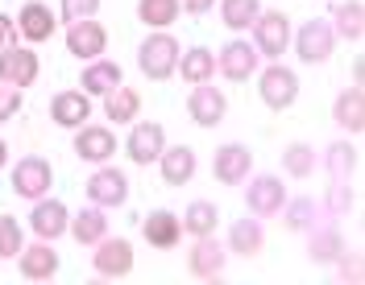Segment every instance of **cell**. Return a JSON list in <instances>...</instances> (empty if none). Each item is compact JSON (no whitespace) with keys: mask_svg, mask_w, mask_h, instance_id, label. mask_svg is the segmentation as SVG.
<instances>
[{"mask_svg":"<svg viewBox=\"0 0 365 285\" xmlns=\"http://www.w3.org/2000/svg\"><path fill=\"white\" fill-rule=\"evenodd\" d=\"M253 29V45H257V54L262 58H270V63H278L282 54H287V45H291V17L287 13H257V21L250 25Z\"/></svg>","mask_w":365,"mask_h":285,"instance_id":"obj_1","label":"cell"},{"mask_svg":"<svg viewBox=\"0 0 365 285\" xmlns=\"http://www.w3.org/2000/svg\"><path fill=\"white\" fill-rule=\"evenodd\" d=\"M179 54L182 50L170 33H150L141 42V50H137V66H141L145 79H170L175 66H179Z\"/></svg>","mask_w":365,"mask_h":285,"instance_id":"obj_2","label":"cell"},{"mask_svg":"<svg viewBox=\"0 0 365 285\" xmlns=\"http://www.w3.org/2000/svg\"><path fill=\"white\" fill-rule=\"evenodd\" d=\"M257 91H262V104H266V108L287 112L299 100V75L291 70V66L270 63L266 70H262V79H257Z\"/></svg>","mask_w":365,"mask_h":285,"instance_id":"obj_3","label":"cell"},{"mask_svg":"<svg viewBox=\"0 0 365 285\" xmlns=\"http://www.w3.org/2000/svg\"><path fill=\"white\" fill-rule=\"evenodd\" d=\"M212 174H216V182H225V186H241L253 174V149L241 145V141L220 145L216 157H212Z\"/></svg>","mask_w":365,"mask_h":285,"instance_id":"obj_4","label":"cell"},{"mask_svg":"<svg viewBox=\"0 0 365 285\" xmlns=\"http://www.w3.org/2000/svg\"><path fill=\"white\" fill-rule=\"evenodd\" d=\"M257 63H262V54H257V45L245 42V38H232V42L216 54V70L232 79V83H245L250 75H257Z\"/></svg>","mask_w":365,"mask_h":285,"instance_id":"obj_5","label":"cell"},{"mask_svg":"<svg viewBox=\"0 0 365 285\" xmlns=\"http://www.w3.org/2000/svg\"><path fill=\"white\" fill-rule=\"evenodd\" d=\"M250 182V190H245V203H250V215L257 220H270L282 211V203H287V186H282V178L274 174H257V178H245Z\"/></svg>","mask_w":365,"mask_h":285,"instance_id":"obj_6","label":"cell"},{"mask_svg":"<svg viewBox=\"0 0 365 285\" xmlns=\"http://www.w3.org/2000/svg\"><path fill=\"white\" fill-rule=\"evenodd\" d=\"M38 70H42V63H38V54L29 50V45H4L0 50V83H9V87H29L34 79H38Z\"/></svg>","mask_w":365,"mask_h":285,"instance_id":"obj_7","label":"cell"},{"mask_svg":"<svg viewBox=\"0 0 365 285\" xmlns=\"http://www.w3.org/2000/svg\"><path fill=\"white\" fill-rule=\"evenodd\" d=\"M332 45H336V33L328 21H303V29L295 33V50H299V63L316 66L332 58Z\"/></svg>","mask_w":365,"mask_h":285,"instance_id":"obj_8","label":"cell"},{"mask_svg":"<svg viewBox=\"0 0 365 285\" xmlns=\"http://www.w3.org/2000/svg\"><path fill=\"white\" fill-rule=\"evenodd\" d=\"M67 50L75 54V58L91 63V58H100V54L108 50V29L96 21V17L71 21V25H67Z\"/></svg>","mask_w":365,"mask_h":285,"instance_id":"obj_9","label":"cell"},{"mask_svg":"<svg viewBox=\"0 0 365 285\" xmlns=\"http://www.w3.org/2000/svg\"><path fill=\"white\" fill-rule=\"evenodd\" d=\"M50 182H54V170H50V161L38 157V154L21 157L17 170H13V190H17L21 198H34V203L50 190Z\"/></svg>","mask_w":365,"mask_h":285,"instance_id":"obj_10","label":"cell"},{"mask_svg":"<svg viewBox=\"0 0 365 285\" xmlns=\"http://www.w3.org/2000/svg\"><path fill=\"white\" fill-rule=\"evenodd\" d=\"M91 264H96V273L100 277H129L133 273V244L120 240V236H104V240L96 244V252H91Z\"/></svg>","mask_w":365,"mask_h":285,"instance_id":"obj_11","label":"cell"},{"mask_svg":"<svg viewBox=\"0 0 365 285\" xmlns=\"http://www.w3.org/2000/svg\"><path fill=\"white\" fill-rule=\"evenodd\" d=\"M225 244L216 240V232L212 236H195V248L187 252V269H191V277H200V281H212V277H220L225 273Z\"/></svg>","mask_w":365,"mask_h":285,"instance_id":"obj_12","label":"cell"},{"mask_svg":"<svg viewBox=\"0 0 365 285\" xmlns=\"http://www.w3.org/2000/svg\"><path fill=\"white\" fill-rule=\"evenodd\" d=\"M113 154H116L113 129H104V124H79V129H75V157H79V161L104 166Z\"/></svg>","mask_w":365,"mask_h":285,"instance_id":"obj_13","label":"cell"},{"mask_svg":"<svg viewBox=\"0 0 365 285\" xmlns=\"http://www.w3.org/2000/svg\"><path fill=\"white\" fill-rule=\"evenodd\" d=\"M187 112H191V120H195L200 129H216V124L225 120V112H228V100H225V91L220 87L195 83L191 100H187Z\"/></svg>","mask_w":365,"mask_h":285,"instance_id":"obj_14","label":"cell"},{"mask_svg":"<svg viewBox=\"0 0 365 285\" xmlns=\"http://www.w3.org/2000/svg\"><path fill=\"white\" fill-rule=\"evenodd\" d=\"M162 149H166V129H162V124H154V120H141V124H133L129 141H125V154L133 157L137 166L158 161Z\"/></svg>","mask_w":365,"mask_h":285,"instance_id":"obj_15","label":"cell"},{"mask_svg":"<svg viewBox=\"0 0 365 285\" xmlns=\"http://www.w3.org/2000/svg\"><path fill=\"white\" fill-rule=\"evenodd\" d=\"M29 227H34V236H38V240H58V236H63V232H67L71 227V215H67V207H63V203H58V198H38V203H34V215H29Z\"/></svg>","mask_w":365,"mask_h":285,"instance_id":"obj_16","label":"cell"},{"mask_svg":"<svg viewBox=\"0 0 365 285\" xmlns=\"http://www.w3.org/2000/svg\"><path fill=\"white\" fill-rule=\"evenodd\" d=\"M88 198L96 207H120L129 198V178L120 174V170H113V166H100L88 178Z\"/></svg>","mask_w":365,"mask_h":285,"instance_id":"obj_17","label":"cell"},{"mask_svg":"<svg viewBox=\"0 0 365 285\" xmlns=\"http://www.w3.org/2000/svg\"><path fill=\"white\" fill-rule=\"evenodd\" d=\"M50 120L58 129H79L91 120V95L88 91H58L50 100Z\"/></svg>","mask_w":365,"mask_h":285,"instance_id":"obj_18","label":"cell"},{"mask_svg":"<svg viewBox=\"0 0 365 285\" xmlns=\"http://www.w3.org/2000/svg\"><path fill=\"white\" fill-rule=\"evenodd\" d=\"M17 261H21L25 281H50V277L58 273V252H54L50 240H38V244H29V248H21Z\"/></svg>","mask_w":365,"mask_h":285,"instance_id":"obj_19","label":"cell"},{"mask_svg":"<svg viewBox=\"0 0 365 285\" xmlns=\"http://www.w3.org/2000/svg\"><path fill=\"white\" fill-rule=\"evenodd\" d=\"M278 215L287 220V227H291V232H303V236H307L312 227H319V223L332 220V215H328V207H324V203H316V198H287Z\"/></svg>","mask_w":365,"mask_h":285,"instance_id":"obj_20","label":"cell"},{"mask_svg":"<svg viewBox=\"0 0 365 285\" xmlns=\"http://www.w3.org/2000/svg\"><path fill=\"white\" fill-rule=\"evenodd\" d=\"M158 170H162V182H166V186H187V182L195 178V149H191V145L162 149Z\"/></svg>","mask_w":365,"mask_h":285,"instance_id":"obj_21","label":"cell"},{"mask_svg":"<svg viewBox=\"0 0 365 285\" xmlns=\"http://www.w3.org/2000/svg\"><path fill=\"white\" fill-rule=\"evenodd\" d=\"M344 252V236L332 227V223H319V227H312L307 232V257L316 264H336Z\"/></svg>","mask_w":365,"mask_h":285,"instance_id":"obj_22","label":"cell"},{"mask_svg":"<svg viewBox=\"0 0 365 285\" xmlns=\"http://www.w3.org/2000/svg\"><path fill=\"white\" fill-rule=\"evenodd\" d=\"M54 13H50V4H42V0H29L21 9V17H17V29H21L25 42H46L50 33H54Z\"/></svg>","mask_w":365,"mask_h":285,"instance_id":"obj_23","label":"cell"},{"mask_svg":"<svg viewBox=\"0 0 365 285\" xmlns=\"http://www.w3.org/2000/svg\"><path fill=\"white\" fill-rule=\"evenodd\" d=\"M332 120H336L344 132H361L365 129V91L357 87V83L336 95V104H332Z\"/></svg>","mask_w":365,"mask_h":285,"instance_id":"obj_24","label":"cell"},{"mask_svg":"<svg viewBox=\"0 0 365 285\" xmlns=\"http://www.w3.org/2000/svg\"><path fill=\"white\" fill-rule=\"evenodd\" d=\"M141 232H145V240L154 248H175L182 240V223L175 211H150L145 223H141Z\"/></svg>","mask_w":365,"mask_h":285,"instance_id":"obj_25","label":"cell"},{"mask_svg":"<svg viewBox=\"0 0 365 285\" xmlns=\"http://www.w3.org/2000/svg\"><path fill=\"white\" fill-rule=\"evenodd\" d=\"M266 248V232H262V220H237L232 232H228V252L237 257H257Z\"/></svg>","mask_w":365,"mask_h":285,"instance_id":"obj_26","label":"cell"},{"mask_svg":"<svg viewBox=\"0 0 365 285\" xmlns=\"http://www.w3.org/2000/svg\"><path fill=\"white\" fill-rule=\"evenodd\" d=\"M116 83H125V79H120V66L104 63V58H91V63L83 66V79H79V87L88 91V95H108Z\"/></svg>","mask_w":365,"mask_h":285,"instance_id":"obj_27","label":"cell"},{"mask_svg":"<svg viewBox=\"0 0 365 285\" xmlns=\"http://www.w3.org/2000/svg\"><path fill=\"white\" fill-rule=\"evenodd\" d=\"M67 232H71V236H75L79 244H100L104 236H108V220H104V207H96V203H91V207H83V211H79V215L71 220Z\"/></svg>","mask_w":365,"mask_h":285,"instance_id":"obj_28","label":"cell"},{"mask_svg":"<svg viewBox=\"0 0 365 285\" xmlns=\"http://www.w3.org/2000/svg\"><path fill=\"white\" fill-rule=\"evenodd\" d=\"M175 70H182V79H187L191 87H195V83H207V79L216 75V54H212V50H204V45H195V50H182Z\"/></svg>","mask_w":365,"mask_h":285,"instance_id":"obj_29","label":"cell"},{"mask_svg":"<svg viewBox=\"0 0 365 285\" xmlns=\"http://www.w3.org/2000/svg\"><path fill=\"white\" fill-rule=\"evenodd\" d=\"M137 112H141V95L133 87H125V83H116L108 95H104V116L116 120V124H129L137 120Z\"/></svg>","mask_w":365,"mask_h":285,"instance_id":"obj_30","label":"cell"},{"mask_svg":"<svg viewBox=\"0 0 365 285\" xmlns=\"http://www.w3.org/2000/svg\"><path fill=\"white\" fill-rule=\"evenodd\" d=\"M182 232L187 236H212L216 232V223H220V211H216V203H207V198H195L187 211H182Z\"/></svg>","mask_w":365,"mask_h":285,"instance_id":"obj_31","label":"cell"},{"mask_svg":"<svg viewBox=\"0 0 365 285\" xmlns=\"http://www.w3.org/2000/svg\"><path fill=\"white\" fill-rule=\"evenodd\" d=\"M336 29L332 33H341L344 42H361L365 38V4L361 0H344V4H336Z\"/></svg>","mask_w":365,"mask_h":285,"instance_id":"obj_32","label":"cell"},{"mask_svg":"<svg viewBox=\"0 0 365 285\" xmlns=\"http://www.w3.org/2000/svg\"><path fill=\"white\" fill-rule=\"evenodd\" d=\"M357 145H349V141H336V145H328L324 149V166H328V178H353L357 174Z\"/></svg>","mask_w":365,"mask_h":285,"instance_id":"obj_33","label":"cell"},{"mask_svg":"<svg viewBox=\"0 0 365 285\" xmlns=\"http://www.w3.org/2000/svg\"><path fill=\"white\" fill-rule=\"evenodd\" d=\"M257 13H262V0H220V21L228 29H250L257 21Z\"/></svg>","mask_w":365,"mask_h":285,"instance_id":"obj_34","label":"cell"},{"mask_svg":"<svg viewBox=\"0 0 365 285\" xmlns=\"http://www.w3.org/2000/svg\"><path fill=\"white\" fill-rule=\"evenodd\" d=\"M137 17L150 29H166L179 21V0H137Z\"/></svg>","mask_w":365,"mask_h":285,"instance_id":"obj_35","label":"cell"},{"mask_svg":"<svg viewBox=\"0 0 365 285\" xmlns=\"http://www.w3.org/2000/svg\"><path fill=\"white\" fill-rule=\"evenodd\" d=\"M282 170H287L291 178H312L316 174V149H312L307 141L287 145V149H282Z\"/></svg>","mask_w":365,"mask_h":285,"instance_id":"obj_36","label":"cell"},{"mask_svg":"<svg viewBox=\"0 0 365 285\" xmlns=\"http://www.w3.org/2000/svg\"><path fill=\"white\" fill-rule=\"evenodd\" d=\"M21 248H25L21 223L13 220V215H0V261H13Z\"/></svg>","mask_w":365,"mask_h":285,"instance_id":"obj_37","label":"cell"},{"mask_svg":"<svg viewBox=\"0 0 365 285\" xmlns=\"http://www.w3.org/2000/svg\"><path fill=\"white\" fill-rule=\"evenodd\" d=\"M324 207H328V215H344V211L353 207V186H349V178H332Z\"/></svg>","mask_w":365,"mask_h":285,"instance_id":"obj_38","label":"cell"},{"mask_svg":"<svg viewBox=\"0 0 365 285\" xmlns=\"http://www.w3.org/2000/svg\"><path fill=\"white\" fill-rule=\"evenodd\" d=\"M100 13V0H63V21H83V17H96Z\"/></svg>","mask_w":365,"mask_h":285,"instance_id":"obj_39","label":"cell"},{"mask_svg":"<svg viewBox=\"0 0 365 285\" xmlns=\"http://www.w3.org/2000/svg\"><path fill=\"white\" fill-rule=\"evenodd\" d=\"M17 112H21V87L0 83V124H4V120H13Z\"/></svg>","mask_w":365,"mask_h":285,"instance_id":"obj_40","label":"cell"},{"mask_svg":"<svg viewBox=\"0 0 365 285\" xmlns=\"http://www.w3.org/2000/svg\"><path fill=\"white\" fill-rule=\"evenodd\" d=\"M336 273H341L344 281H361V252H349V248H344L341 252V261H336Z\"/></svg>","mask_w":365,"mask_h":285,"instance_id":"obj_41","label":"cell"},{"mask_svg":"<svg viewBox=\"0 0 365 285\" xmlns=\"http://www.w3.org/2000/svg\"><path fill=\"white\" fill-rule=\"evenodd\" d=\"M13 29H17V25H13V17H4V13H0V50L13 42Z\"/></svg>","mask_w":365,"mask_h":285,"instance_id":"obj_42","label":"cell"},{"mask_svg":"<svg viewBox=\"0 0 365 285\" xmlns=\"http://www.w3.org/2000/svg\"><path fill=\"white\" fill-rule=\"evenodd\" d=\"M212 4H216V0H179V9H187V13H195V17H200V13H207Z\"/></svg>","mask_w":365,"mask_h":285,"instance_id":"obj_43","label":"cell"},{"mask_svg":"<svg viewBox=\"0 0 365 285\" xmlns=\"http://www.w3.org/2000/svg\"><path fill=\"white\" fill-rule=\"evenodd\" d=\"M4 161H9V145L0 141V170H4Z\"/></svg>","mask_w":365,"mask_h":285,"instance_id":"obj_44","label":"cell"}]
</instances>
